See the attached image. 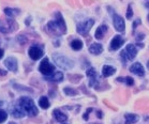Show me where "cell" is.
<instances>
[{"label":"cell","mask_w":149,"mask_h":124,"mask_svg":"<svg viewBox=\"0 0 149 124\" xmlns=\"http://www.w3.org/2000/svg\"><path fill=\"white\" fill-rule=\"evenodd\" d=\"M10 124H15V123H10Z\"/></svg>","instance_id":"obj_36"},{"label":"cell","mask_w":149,"mask_h":124,"mask_svg":"<svg viewBox=\"0 0 149 124\" xmlns=\"http://www.w3.org/2000/svg\"><path fill=\"white\" fill-rule=\"evenodd\" d=\"M0 75H2V76H4V75H7V72H6V71L0 70Z\"/></svg>","instance_id":"obj_30"},{"label":"cell","mask_w":149,"mask_h":124,"mask_svg":"<svg viewBox=\"0 0 149 124\" xmlns=\"http://www.w3.org/2000/svg\"><path fill=\"white\" fill-rule=\"evenodd\" d=\"M93 24H95V20L93 19L85 20V21H83V23L78 24L76 30H77L78 33L81 34V35H87L89 30H90V29L92 28V26H93Z\"/></svg>","instance_id":"obj_6"},{"label":"cell","mask_w":149,"mask_h":124,"mask_svg":"<svg viewBox=\"0 0 149 124\" xmlns=\"http://www.w3.org/2000/svg\"><path fill=\"white\" fill-rule=\"evenodd\" d=\"M142 39H144V34H142V35H141V33H139V35L137 37V41H139V40H142Z\"/></svg>","instance_id":"obj_32"},{"label":"cell","mask_w":149,"mask_h":124,"mask_svg":"<svg viewBox=\"0 0 149 124\" xmlns=\"http://www.w3.org/2000/svg\"><path fill=\"white\" fill-rule=\"evenodd\" d=\"M17 104L19 105L20 108L24 110L25 114H27V116H29V117H34L39 112L38 108L36 107L33 101L31 100L30 97H27V96L20 97L19 100H18V102H17Z\"/></svg>","instance_id":"obj_2"},{"label":"cell","mask_w":149,"mask_h":124,"mask_svg":"<svg viewBox=\"0 0 149 124\" xmlns=\"http://www.w3.org/2000/svg\"><path fill=\"white\" fill-rule=\"evenodd\" d=\"M117 81H119V82H125L128 86H133V84H134V80H133L132 77H125V78L119 77L117 78Z\"/></svg>","instance_id":"obj_24"},{"label":"cell","mask_w":149,"mask_h":124,"mask_svg":"<svg viewBox=\"0 0 149 124\" xmlns=\"http://www.w3.org/2000/svg\"><path fill=\"white\" fill-rule=\"evenodd\" d=\"M53 58H54L55 63L57 64L59 67L63 69V70H70V69H72V67H74V62L72 60H70L69 58L62 56V55L54 54L53 55Z\"/></svg>","instance_id":"obj_3"},{"label":"cell","mask_w":149,"mask_h":124,"mask_svg":"<svg viewBox=\"0 0 149 124\" xmlns=\"http://www.w3.org/2000/svg\"><path fill=\"white\" fill-rule=\"evenodd\" d=\"M28 55L32 60H39L43 57V51L38 46H31L28 51Z\"/></svg>","instance_id":"obj_8"},{"label":"cell","mask_w":149,"mask_h":124,"mask_svg":"<svg viewBox=\"0 0 149 124\" xmlns=\"http://www.w3.org/2000/svg\"><path fill=\"white\" fill-rule=\"evenodd\" d=\"M123 39L120 35H116L111 42V51H117L123 45Z\"/></svg>","instance_id":"obj_11"},{"label":"cell","mask_w":149,"mask_h":124,"mask_svg":"<svg viewBox=\"0 0 149 124\" xmlns=\"http://www.w3.org/2000/svg\"><path fill=\"white\" fill-rule=\"evenodd\" d=\"M107 26L106 25H101L100 27H98V29L95 30V37L97 39V40H101V39H103V37H104L105 32L107 31Z\"/></svg>","instance_id":"obj_16"},{"label":"cell","mask_w":149,"mask_h":124,"mask_svg":"<svg viewBox=\"0 0 149 124\" xmlns=\"http://www.w3.org/2000/svg\"><path fill=\"white\" fill-rule=\"evenodd\" d=\"M86 74L89 77V86L90 87H95V85L98 84V73L95 72L93 67H89L87 72H86Z\"/></svg>","instance_id":"obj_9"},{"label":"cell","mask_w":149,"mask_h":124,"mask_svg":"<svg viewBox=\"0 0 149 124\" xmlns=\"http://www.w3.org/2000/svg\"><path fill=\"white\" fill-rule=\"evenodd\" d=\"M132 15H133L132 7H131V4H129V7H128V12H127V18H128V19H131V18H132Z\"/></svg>","instance_id":"obj_27"},{"label":"cell","mask_w":149,"mask_h":124,"mask_svg":"<svg viewBox=\"0 0 149 124\" xmlns=\"http://www.w3.org/2000/svg\"><path fill=\"white\" fill-rule=\"evenodd\" d=\"M147 67H148V69H149V61H148V63H147Z\"/></svg>","instance_id":"obj_35"},{"label":"cell","mask_w":149,"mask_h":124,"mask_svg":"<svg viewBox=\"0 0 149 124\" xmlns=\"http://www.w3.org/2000/svg\"><path fill=\"white\" fill-rule=\"evenodd\" d=\"M14 21L12 19H8L7 20V25H0V31L2 33H8V32H11V31H14L16 28L15 27H11V25H14Z\"/></svg>","instance_id":"obj_14"},{"label":"cell","mask_w":149,"mask_h":124,"mask_svg":"<svg viewBox=\"0 0 149 124\" xmlns=\"http://www.w3.org/2000/svg\"><path fill=\"white\" fill-rule=\"evenodd\" d=\"M4 13L7 14L10 18H13L16 14L19 13V10H17V9H10V8H7V9H4Z\"/></svg>","instance_id":"obj_23"},{"label":"cell","mask_w":149,"mask_h":124,"mask_svg":"<svg viewBox=\"0 0 149 124\" xmlns=\"http://www.w3.org/2000/svg\"><path fill=\"white\" fill-rule=\"evenodd\" d=\"M139 121V117L136 114H125V124H134Z\"/></svg>","instance_id":"obj_20"},{"label":"cell","mask_w":149,"mask_h":124,"mask_svg":"<svg viewBox=\"0 0 149 124\" xmlns=\"http://www.w3.org/2000/svg\"><path fill=\"white\" fill-rule=\"evenodd\" d=\"M3 55H4V51L2 49H0V59L3 57Z\"/></svg>","instance_id":"obj_31"},{"label":"cell","mask_w":149,"mask_h":124,"mask_svg":"<svg viewBox=\"0 0 149 124\" xmlns=\"http://www.w3.org/2000/svg\"><path fill=\"white\" fill-rule=\"evenodd\" d=\"M54 117L58 122H65V121H67V119H68L67 114H65L63 112H61V111L58 110V109H55L54 110Z\"/></svg>","instance_id":"obj_19"},{"label":"cell","mask_w":149,"mask_h":124,"mask_svg":"<svg viewBox=\"0 0 149 124\" xmlns=\"http://www.w3.org/2000/svg\"><path fill=\"white\" fill-rule=\"evenodd\" d=\"M89 51H90L92 55H100L102 51H103V46H102L101 44L95 43L89 47Z\"/></svg>","instance_id":"obj_17"},{"label":"cell","mask_w":149,"mask_h":124,"mask_svg":"<svg viewBox=\"0 0 149 124\" xmlns=\"http://www.w3.org/2000/svg\"><path fill=\"white\" fill-rule=\"evenodd\" d=\"M139 24H141V19H137L135 23L133 24V30H135V28L137 27V25H139Z\"/></svg>","instance_id":"obj_29"},{"label":"cell","mask_w":149,"mask_h":124,"mask_svg":"<svg viewBox=\"0 0 149 124\" xmlns=\"http://www.w3.org/2000/svg\"><path fill=\"white\" fill-rule=\"evenodd\" d=\"M56 19L52 20L47 24V30L51 33L55 34V35H62L65 33L67 31V27H65V23L60 13L56 14Z\"/></svg>","instance_id":"obj_1"},{"label":"cell","mask_w":149,"mask_h":124,"mask_svg":"<svg viewBox=\"0 0 149 124\" xmlns=\"http://www.w3.org/2000/svg\"><path fill=\"white\" fill-rule=\"evenodd\" d=\"M115 72H116L115 67H111V65H104L103 70H102V75L104 77H109V76H112L113 74H115Z\"/></svg>","instance_id":"obj_18"},{"label":"cell","mask_w":149,"mask_h":124,"mask_svg":"<svg viewBox=\"0 0 149 124\" xmlns=\"http://www.w3.org/2000/svg\"><path fill=\"white\" fill-rule=\"evenodd\" d=\"M136 54H137V49H136L135 45H133V44H129V45H127L125 51H121L120 56L123 58V60H125V61H129V60L134 59L135 56H136Z\"/></svg>","instance_id":"obj_4"},{"label":"cell","mask_w":149,"mask_h":124,"mask_svg":"<svg viewBox=\"0 0 149 124\" xmlns=\"http://www.w3.org/2000/svg\"><path fill=\"white\" fill-rule=\"evenodd\" d=\"M91 111H92V108H88V109H87V111H86V114H85L84 116H83V118H84V120H87V119H88V114H90Z\"/></svg>","instance_id":"obj_28"},{"label":"cell","mask_w":149,"mask_h":124,"mask_svg":"<svg viewBox=\"0 0 149 124\" xmlns=\"http://www.w3.org/2000/svg\"><path fill=\"white\" fill-rule=\"evenodd\" d=\"M146 8H149V2H147V3H146Z\"/></svg>","instance_id":"obj_34"},{"label":"cell","mask_w":149,"mask_h":124,"mask_svg":"<svg viewBox=\"0 0 149 124\" xmlns=\"http://www.w3.org/2000/svg\"><path fill=\"white\" fill-rule=\"evenodd\" d=\"M39 105H40L41 108H43V109H47L49 107V101H48V98L46 96H42L39 100Z\"/></svg>","instance_id":"obj_21"},{"label":"cell","mask_w":149,"mask_h":124,"mask_svg":"<svg viewBox=\"0 0 149 124\" xmlns=\"http://www.w3.org/2000/svg\"><path fill=\"white\" fill-rule=\"evenodd\" d=\"M8 118V114L4 110L0 109V123H3L4 121L7 120Z\"/></svg>","instance_id":"obj_25"},{"label":"cell","mask_w":149,"mask_h":124,"mask_svg":"<svg viewBox=\"0 0 149 124\" xmlns=\"http://www.w3.org/2000/svg\"><path fill=\"white\" fill-rule=\"evenodd\" d=\"M45 79H47L49 81H53V82H59V81L63 80V74L61 72H55L49 76H45Z\"/></svg>","instance_id":"obj_13"},{"label":"cell","mask_w":149,"mask_h":124,"mask_svg":"<svg viewBox=\"0 0 149 124\" xmlns=\"http://www.w3.org/2000/svg\"><path fill=\"white\" fill-rule=\"evenodd\" d=\"M148 19H149V16H148Z\"/></svg>","instance_id":"obj_37"},{"label":"cell","mask_w":149,"mask_h":124,"mask_svg":"<svg viewBox=\"0 0 149 124\" xmlns=\"http://www.w3.org/2000/svg\"><path fill=\"white\" fill-rule=\"evenodd\" d=\"M130 72L133 74H135L139 77H143L144 75H145V70H144V67L141 63H134L131 65L130 67Z\"/></svg>","instance_id":"obj_10"},{"label":"cell","mask_w":149,"mask_h":124,"mask_svg":"<svg viewBox=\"0 0 149 124\" xmlns=\"http://www.w3.org/2000/svg\"><path fill=\"white\" fill-rule=\"evenodd\" d=\"M113 23H114V27L117 31L119 32H122L125 31V20L122 18L120 15L116 13H113Z\"/></svg>","instance_id":"obj_7"},{"label":"cell","mask_w":149,"mask_h":124,"mask_svg":"<svg viewBox=\"0 0 149 124\" xmlns=\"http://www.w3.org/2000/svg\"><path fill=\"white\" fill-rule=\"evenodd\" d=\"M97 114H98V116H99V118H102V114H101V112H100V110H99L98 112H97Z\"/></svg>","instance_id":"obj_33"},{"label":"cell","mask_w":149,"mask_h":124,"mask_svg":"<svg viewBox=\"0 0 149 124\" xmlns=\"http://www.w3.org/2000/svg\"><path fill=\"white\" fill-rule=\"evenodd\" d=\"M11 114H12V116H13L14 118H24L25 116H26L24 110L20 108V106L18 104L12 107V109H11Z\"/></svg>","instance_id":"obj_15"},{"label":"cell","mask_w":149,"mask_h":124,"mask_svg":"<svg viewBox=\"0 0 149 124\" xmlns=\"http://www.w3.org/2000/svg\"><path fill=\"white\" fill-rule=\"evenodd\" d=\"M65 92L68 94V95H72V96H73V95H76V91L71 89V88H65Z\"/></svg>","instance_id":"obj_26"},{"label":"cell","mask_w":149,"mask_h":124,"mask_svg":"<svg viewBox=\"0 0 149 124\" xmlns=\"http://www.w3.org/2000/svg\"><path fill=\"white\" fill-rule=\"evenodd\" d=\"M71 47L74 51H79L83 48V42L81 40H73L71 42Z\"/></svg>","instance_id":"obj_22"},{"label":"cell","mask_w":149,"mask_h":124,"mask_svg":"<svg viewBox=\"0 0 149 124\" xmlns=\"http://www.w3.org/2000/svg\"><path fill=\"white\" fill-rule=\"evenodd\" d=\"M4 65L12 72H16L17 71V60L13 57L8 58L7 60L4 61Z\"/></svg>","instance_id":"obj_12"},{"label":"cell","mask_w":149,"mask_h":124,"mask_svg":"<svg viewBox=\"0 0 149 124\" xmlns=\"http://www.w3.org/2000/svg\"><path fill=\"white\" fill-rule=\"evenodd\" d=\"M39 71H40L44 76H49V75H52V74L54 73L55 67L48 61L47 58H44V59L42 60V62L40 63Z\"/></svg>","instance_id":"obj_5"}]
</instances>
